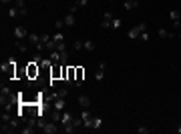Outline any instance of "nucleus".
Masks as SVG:
<instances>
[{
    "label": "nucleus",
    "instance_id": "nucleus-25",
    "mask_svg": "<svg viewBox=\"0 0 181 134\" xmlns=\"http://www.w3.org/2000/svg\"><path fill=\"white\" fill-rule=\"evenodd\" d=\"M137 132H139V134H147L149 128H147V126H139V128H137Z\"/></svg>",
    "mask_w": 181,
    "mask_h": 134
},
{
    "label": "nucleus",
    "instance_id": "nucleus-28",
    "mask_svg": "<svg viewBox=\"0 0 181 134\" xmlns=\"http://www.w3.org/2000/svg\"><path fill=\"white\" fill-rule=\"evenodd\" d=\"M54 26H57V30H60V28L64 26V20H57V22H54Z\"/></svg>",
    "mask_w": 181,
    "mask_h": 134
},
{
    "label": "nucleus",
    "instance_id": "nucleus-18",
    "mask_svg": "<svg viewBox=\"0 0 181 134\" xmlns=\"http://www.w3.org/2000/svg\"><path fill=\"white\" fill-rule=\"evenodd\" d=\"M101 126H103V120L99 118V116H93V128H90V130H99Z\"/></svg>",
    "mask_w": 181,
    "mask_h": 134
},
{
    "label": "nucleus",
    "instance_id": "nucleus-10",
    "mask_svg": "<svg viewBox=\"0 0 181 134\" xmlns=\"http://www.w3.org/2000/svg\"><path fill=\"white\" fill-rule=\"evenodd\" d=\"M14 38H18V40L28 38V32H26V28H24V26H16V28H14Z\"/></svg>",
    "mask_w": 181,
    "mask_h": 134
},
{
    "label": "nucleus",
    "instance_id": "nucleus-29",
    "mask_svg": "<svg viewBox=\"0 0 181 134\" xmlns=\"http://www.w3.org/2000/svg\"><path fill=\"white\" fill-rule=\"evenodd\" d=\"M139 40H143V42H147V40H149V34H147V32H143V34L139 36Z\"/></svg>",
    "mask_w": 181,
    "mask_h": 134
},
{
    "label": "nucleus",
    "instance_id": "nucleus-14",
    "mask_svg": "<svg viewBox=\"0 0 181 134\" xmlns=\"http://www.w3.org/2000/svg\"><path fill=\"white\" fill-rule=\"evenodd\" d=\"M123 6H125V10H133V8L139 6V0H125Z\"/></svg>",
    "mask_w": 181,
    "mask_h": 134
},
{
    "label": "nucleus",
    "instance_id": "nucleus-5",
    "mask_svg": "<svg viewBox=\"0 0 181 134\" xmlns=\"http://www.w3.org/2000/svg\"><path fill=\"white\" fill-rule=\"evenodd\" d=\"M12 46H14V50H16V52H20V54H28V48H30L24 40H18V38L12 42Z\"/></svg>",
    "mask_w": 181,
    "mask_h": 134
},
{
    "label": "nucleus",
    "instance_id": "nucleus-21",
    "mask_svg": "<svg viewBox=\"0 0 181 134\" xmlns=\"http://www.w3.org/2000/svg\"><path fill=\"white\" fill-rule=\"evenodd\" d=\"M85 50H87V52H93V50H95V42H93V40H85Z\"/></svg>",
    "mask_w": 181,
    "mask_h": 134
},
{
    "label": "nucleus",
    "instance_id": "nucleus-9",
    "mask_svg": "<svg viewBox=\"0 0 181 134\" xmlns=\"http://www.w3.org/2000/svg\"><path fill=\"white\" fill-rule=\"evenodd\" d=\"M113 12H105V14H103V22H101V26L103 28H111V24H113Z\"/></svg>",
    "mask_w": 181,
    "mask_h": 134
},
{
    "label": "nucleus",
    "instance_id": "nucleus-24",
    "mask_svg": "<svg viewBox=\"0 0 181 134\" xmlns=\"http://www.w3.org/2000/svg\"><path fill=\"white\" fill-rule=\"evenodd\" d=\"M87 2H89V0H75V4H77V6H79V8L87 6Z\"/></svg>",
    "mask_w": 181,
    "mask_h": 134
},
{
    "label": "nucleus",
    "instance_id": "nucleus-7",
    "mask_svg": "<svg viewBox=\"0 0 181 134\" xmlns=\"http://www.w3.org/2000/svg\"><path fill=\"white\" fill-rule=\"evenodd\" d=\"M105 70H107V62H99V68L95 72V80H105Z\"/></svg>",
    "mask_w": 181,
    "mask_h": 134
},
{
    "label": "nucleus",
    "instance_id": "nucleus-15",
    "mask_svg": "<svg viewBox=\"0 0 181 134\" xmlns=\"http://www.w3.org/2000/svg\"><path fill=\"white\" fill-rule=\"evenodd\" d=\"M157 34H159V38H173V32H169V30H165V28H159L157 30Z\"/></svg>",
    "mask_w": 181,
    "mask_h": 134
},
{
    "label": "nucleus",
    "instance_id": "nucleus-23",
    "mask_svg": "<svg viewBox=\"0 0 181 134\" xmlns=\"http://www.w3.org/2000/svg\"><path fill=\"white\" fill-rule=\"evenodd\" d=\"M111 28H113V30H119V28H121V20H119V18H113V24H111Z\"/></svg>",
    "mask_w": 181,
    "mask_h": 134
},
{
    "label": "nucleus",
    "instance_id": "nucleus-31",
    "mask_svg": "<svg viewBox=\"0 0 181 134\" xmlns=\"http://www.w3.org/2000/svg\"><path fill=\"white\" fill-rule=\"evenodd\" d=\"M0 2H2V4H8V2H12V0H0Z\"/></svg>",
    "mask_w": 181,
    "mask_h": 134
},
{
    "label": "nucleus",
    "instance_id": "nucleus-8",
    "mask_svg": "<svg viewBox=\"0 0 181 134\" xmlns=\"http://www.w3.org/2000/svg\"><path fill=\"white\" fill-rule=\"evenodd\" d=\"M42 132H46V134H54V132H58V122H46L44 126H42Z\"/></svg>",
    "mask_w": 181,
    "mask_h": 134
},
{
    "label": "nucleus",
    "instance_id": "nucleus-6",
    "mask_svg": "<svg viewBox=\"0 0 181 134\" xmlns=\"http://www.w3.org/2000/svg\"><path fill=\"white\" fill-rule=\"evenodd\" d=\"M81 118H83L85 128H93V114H90L87 108H83V112H81Z\"/></svg>",
    "mask_w": 181,
    "mask_h": 134
},
{
    "label": "nucleus",
    "instance_id": "nucleus-13",
    "mask_svg": "<svg viewBox=\"0 0 181 134\" xmlns=\"http://www.w3.org/2000/svg\"><path fill=\"white\" fill-rule=\"evenodd\" d=\"M26 40H28L32 46H36L38 42H40V34H36V32H28V38H26Z\"/></svg>",
    "mask_w": 181,
    "mask_h": 134
},
{
    "label": "nucleus",
    "instance_id": "nucleus-32",
    "mask_svg": "<svg viewBox=\"0 0 181 134\" xmlns=\"http://www.w3.org/2000/svg\"><path fill=\"white\" fill-rule=\"evenodd\" d=\"M177 132H179V134H181V122H179V126H177Z\"/></svg>",
    "mask_w": 181,
    "mask_h": 134
},
{
    "label": "nucleus",
    "instance_id": "nucleus-30",
    "mask_svg": "<svg viewBox=\"0 0 181 134\" xmlns=\"http://www.w3.org/2000/svg\"><path fill=\"white\" fill-rule=\"evenodd\" d=\"M77 10H79V6H77V4H72V6H71V14H75Z\"/></svg>",
    "mask_w": 181,
    "mask_h": 134
},
{
    "label": "nucleus",
    "instance_id": "nucleus-3",
    "mask_svg": "<svg viewBox=\"0 0 181 134\" xmlns=\"http://www.w3.org/2000/svg\"><path fill=\"white\" fill-rule=\"evenodd\" d=\"M143 32H147V24H145V22H139L137 26H133L131 30L127 32V36H129L131 40H135V38H139V36L143 34Z\"/></svg>",
    "mask_w": 181,
    "mask_h": 134
},
{
    "label": "nucleus",
    "instance_id": "nucleus-1",
    "mask_svg": "<svg viewBox=\"0 0 181 134\" xmlns=\"http://www.w3.org/2000/svg\"><path fill=\"white\" fill-rule=\"evenodd\" d=\"M16 68H18V64H16V60H14V54H12L6 62H2V66H0L2 76L4 78H10V80H16Z\"/></svg>",
    "mask_w": 181,
    "mask_h": 134
},
{
    "label": "nucleus",
    "instance_id": "nucleus-4",
    "mask_svg": "<svg viewBox=\"0 0 181 134\" xmlns=\"http://www.w3.org/2000/svg\"><path fill=\"white\" fill-rule=\"evenodd\" d=\"M50 80H63V64H54L50 68Z\"/></svg>",
    "mask_w": 181,
    "mask_h": 134
},
{
    "label": "nucleus",
    "instance_id": "nucleus-11",
    "mask_svg": "<svg viewBox=\"0 0 181 134\" xmlns=\"http://www.w3.org/2000/svg\"><path fill=\"white\" fill-rule=\"evenodd\" d=\"M85 80V68L83 66H77V80H75V86H81Z\"/></svg>",
    "mask_w": 181,
    "mask_h": 134
},
{
    "label": "nucleus",
    "instance_id": "nucleus-19",
    "mask_svg": "<svg viewBox=\"0 0 181 134\" xmlns=\"http://www.w3.org/2000/svg\"><path fill=\"white\" fill-rule=\"evenodd\" d=\"M18 14H20V12H18V8H16V6H10V8H8V16H10V18H16Z\"/></svg>",
    "mask_w": 181,
    "mask_h": 134
},
{
    "label": "nucleus",
    "instance_id": "nucleus-26",
    "mask_svg": "<svg viewBox=\"0 0 181 134\" xmlns=\"http://www.w3.org/2000/svg\"><path fill=\"white\" fill-rule=\"evenodd\" d=\"M18 12H20V16H28V8L24 6V8H18Z\"/></svg>",
    "mask_w": 181,
    "mask_h": 134
},
{
    "label": "nucleus",
    "instance_id": "nucleus-17",
    "mask_svg": "<svg viewBox=\"0 0 181 134\" xmlns=\"http://www.w3.org/2000/svg\"><path fill=\"white\" fill-rule=\"evenodd\" d=\"M64 24H67V26H75V22H77V18H75V14H71V12H68L67 16H64Z\"/></svg>",
    "mask_w": 181,
    "mask_h": 134
},
{
    "label": "nucleus",
    "instance_id": "nucleus-27",
    "mask_svg": "<svg viewBox=\"0 0 181 134\" xmlns=\"http://www.w3.org/2000/svg\"><path fill=\"white\" fill-rule=\"evenodd\" d=\"M14 6L16 8H24V0H14Z\"/></svg>",
    "mask_w": 181,
    "mask_h": 134
},
{
    "label": "nucleus",
    "instance_id": "nucleus-20",
    "mask_svg": "<svg viewBox=\"0 0 181 134\" xmlns=\"http://www.w3.org/2000/svg\"><path fill=\"white\" fill-rule=\"evenodd\" d=\"M83 48H85L83 40H75V42H72V50H83Z\"/></svg>",
    "mask_w": 181,
    "mask_h": 134
},
{
    "label": "nucleus",
    "instance_id": "nucleus-22",
    "mask_svg": "<svg viewBox=\"0 0 181 134\" xmlns=\"http://www.w3.org/2000/svg\"><path fill=\"white\" fill-rule=\"evenodd\" d=\"M169 18L173 20V22H179V12H177V10H171V12H169Z\"/></svg>",
    "mask_w": 181,
    "mask_h": 134
},
{
    "label": "nucleus",
    "instance_id": "nucleus-12",
    "mask_svg": "<svg viewBox=\"0 0 181 134\" xmlns=\"http://www.w3.org/2000/svg\"><path fill=\"white\" fill-rule=\"evenodd\" d=\"M72 120H75V116H72L71 112H63V116H60V126H67V124H71Z\"/></svg>",
    "mask_w": 181,
    "mask_h": 134
},
{
    "label": "nucleus",
    "instance_id": "nucleus-16",
    "mask_svg": "<svg viewBox=\"0 0 181 134\" xmlns=\"http://www.w3.org/2000/svg\"><path fill=\"white\" fill-rule=\"evenodd\" d=\"M79 104H81L83 108H89V106H90V98H89V96H85V94H81V96H79Z\"/></svg>",
    "mask_w": 181,
    "mask_h": 134
},
{
    "label": "nucleus",
    "instance_id": "nucleus-33",
    "mask_svg": "<svg viewBox=\"0 0 181 134\" xmlns=\"http://www.w3.org/2000/svg\"><path fill=\"white\" fill-rule=\"evenodd\" d=\"M179 36H181V32H179Z\"/></svg>",
    "mask_w": 181,
    "mask_h": 134
},
{
    "label": "nucleus",
    "instance_id": "nucleus-2",
    "mask_svg": "<svg viewBox=\"0 0 181 134\" xmlns=\"http://www.w3.org/2000/svg\"><path fill=\"white\" fill-rule=\"evenodd\" d=\"M26 76H28V80H38V76H40V64L30 60L26 64Z\"/></svg>",
    "mask_w": 181,
    "mask_h": 134
}]
</instances>
